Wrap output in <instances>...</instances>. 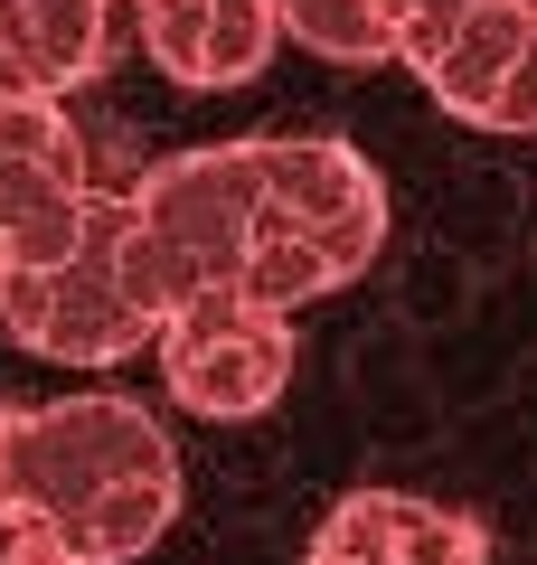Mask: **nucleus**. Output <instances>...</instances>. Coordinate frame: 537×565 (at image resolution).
<instances>
[{
	"mask_svg": "<svg viewBox=\"0 0 537 565\" xmlns=\"http://www.w3.org/2000/svg\"><path fill=\"white\" fill-rule=\"evenodd\" d=\"M133 39L189 95L255 85L283 47V0H133Z\"/></svg>",
	"mask_w": 537,
	"mask_h": 565,
	"instance_id": "nucleus-8",
	"label": "nucleus"
},
{
	"mask_svg": "<svg viewBox=\"0 0 537 565\" xmlns=\"http://www.w3.org/2000/svg\"><path fill=\"white\" fill-rule=\"evenodd\" d=\"M537 57V0H406V76L453 122L499 132Z\"/></svg>",
	"mask_w": 537,
	"mask_h": 565,
	"instance_id": "nucleus-6",
	"label": "nucleus"
},
{
	"mask_svg": "<svg viewBox=\"0 0 537 565\" xmlns=\"http://www.w3.org/2000/svg\"><path fill=\"white\" fill-rule=\"evenodd\" d=\"M302 565H491V527L424 490H349L312 527Z\"/></svg>",
	"mask_w": 537,
	"mask_h": 565,
	"instance_id": "nucleus-9",
	"label": "nucleus"
},
{
	"mask_svg": "<svg viewBox=\"0 0 537 565\" xmlns=\"http://www.w3.org/2000/svg\"><path fill=\"white\" fill-rule=\"evenodd\" d=\"M95 207V170H85V132L66 95L20 85L0 95V264H39Z\"/></svg>",
	"mask_w": 537,
	"mask_h": 565,
	"instance_id": "nucleus-7",
	"label": "nucleus"
},
{
	"mask_svg": "<svg viewBox=\"0 0 537 565\" xmlns=\"http://www.w3.org/2000/svg\"><path fill=\"white\" fill-rule=\"evenodd\" d=\"M29 29L48 47V85H85L104 57H114V20H133V0H20Z\"/></svg>",
	"mask_w": 537,
	"mask_h": 565,
	"instance_id": "nucleus-11",
	"label": "nucleus"
},
{
	"mask_svg": "<svg viewBox=\"0 0 537 565\" xmlns=\"http://www.w3.org/2000/svg\"><path fill=\"white\" fill-rule=\"evenodd\" d=\"M179 274L141 226L133 189H95L85 226L39 264H0V330L57 367H123L179 321Z\"/></svg>",
	"mask_w": 537,
	"mask_h": 565,
	"instance_id": "nucleus-2",
	"label": "nucleus"
},
{
	"mask_svg": "<svg viewBox=\"0 0 537 565\" xmlns=\"http://www.w3.org/2000/svg\"><path fill=\"white\" fill-rule=\"evenodd\" d=\"M179 519V444L133 396L0 405V546L10 565H141Z\"/></svg>",
	"mask_w": 537,
	"mask_h": 565,
	"instance_id": "nucleus-1",
	"label": "nucleus"
},
{
	"mask_svg": "<svg viewBox=\"0 0 537 565\" xmlns=\"http://www.w3.org/2000/svg\"><path fill=\"white\" fill-rule=\"evenodd\" d=\"M255 282L264 302L302 311L339 282H358L387 245V180L339 132H255Z\"/></svg>",
	"mask_w": 537,
	"mask_h": 565,
	"instance_id": "nucleus-3",
	"label": "nucleus"
},
{
	"mask_svg": "<svg viewBox=\"0 0 537 565\" xmlns=\"http://www.w3.org/2000/svg\"><path fill=\"white\" fill-rule=\"evenodd\" d=\"M151 359H160V386H170L189 415L245 424V415H264V405L293 386L302 340H293V311L264 302V292H189Z\"/></svg>",
	"mask_w": 537,
	"mask_h": 565,
	"instance_id": "nucleus-5",
	"label": "nucleus"
},
{
	"mask_svg": "<svg viewBox=\"0 0 537 565\" xmlns=\"http://www.w3.org/2000/svg\"><path fill=\"white\" fill-rule=\"evenodd\" d=\"M283 39L330 66H387L406 57V0H283Z\"/></svg>",
	"mask_w": 537,
	"mask_h": 565,
	"instance_id": "nucleus-10",
	"label": "nucleus"
},
{
	"mask_svg": "<svg viewBox=\"0 0 537 565\" xmlns=\"http://www.w3.org/2000/svg\"><path fill=\"white\" fill-rule=\"evenodd\" d=\"M141 226L160 236L179 292H245L255 282V132L245 141H199V151H170L133 180Z\"/></svg>",
	"mask_w": 537,
	"mask_h": 565,
	"instance_id": "nucleus-4",
	"label": "nucleus"
}]
</instances>
